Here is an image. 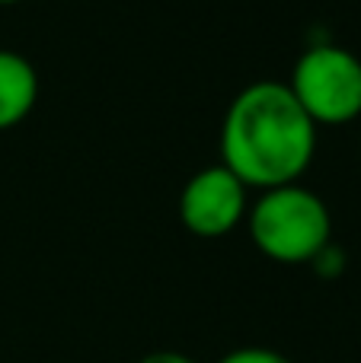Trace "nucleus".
I'll return each instance as SVG.
<instances>
[{
	"instance_id": "6",
	"label": "nucleus",
	"mask_w": 361,
	"mask_h": 363,
	"mask_svg": "<svg viewBox=\"0 0 361 363\" xmlns=\"http://www.w3.org/2000/svg\"><path fill=\"white\" fill-rule=\"evenodd\" d=\"M311 268L317 271L323 281H333V277H343V271H345V252L339 249L336 242H330V245H323V249L313 255V262H311Z\"/></svg>"
},
{
	"instance_id": "9",
	"label": "nucleus",
	"mask_w": 361,
	"mask_h": 363,
	"mask_svg": "<svg viewBox=\"0 0 361 363\" xmlns=\"http://www.w3.org/2000/svg\"><path fill=\"white\" fill-rule=\"evenodd\" d=\"M10 4H19V0H0V6H10Z\"/></svg>"
},
{
	"instance_id": "3",
	"label": "nucleus",
	"mask_w": 361,
	"mask_h": 363,
	"mask_svg": "<svg viewBox=\"0 0 361 363\" xmlns=\"http://www.w3.org/2000/svg\"><path fill=\"white\" fill-rule=\"evenodd\" d=\"M288 89L313 125H349L361 115V61L343 45H311Z\"/></svg>"
},
{
	"instance_id": "8",
	"label": "nucleus",
	"mask_w": 361,
	"mask_h": 363,
	"mask_svg": "<svg viewBox=\"0 0 361 363\" xmlns=\"http://www.w3.org/2000/svg\"><path fill=\"white\" fill-rule=\"evenodd\" d=\"M138 363H195V360L185 357V354H179V351H151L147 357H141Z\"/></svg>"
},
{
	"instance_id": "7",
	"label": "nucleus",
	"mask_w": 361,
	"mask_h": 363,
	"mask_svg": "<svg viewBox=\"0 0 361 363\" xmlns=\"http://www.w3.org/2000/svg\"><path fill=\"white\" fill-rule=\"evenodd\" d=\"M217 363H291L285 354L272 351V347H237V351L224 354Z\"/></svg>"
},
{
	"instance_id": "1",
	"label": "nucleus",
	"mask_w": 361,
	"mask_h": 363,
	"mask_svg": "<svg viewBox=\"0 0 361 363\" xmlns=\"http://www.w3.org/2000/svg\"><path fill=\"white\" fill-rule=\"evenodd\" d=\"M317 153V125L288 83L259 80L234 96L221 125V166L243 185H294Z\"/></svg>"
},
{
	"instance_id": "4",
	"label": "nucleus",
	"mask_w": 361,
	"mask_h": 363,
	"mask_svg": "<svg viewBox=\"0 0 361 363\" xmlns=\"http://www.w3.org/2000/svg\"><path fill=\"white\" fill-rule=\"evenodd\" d=\"M247 213V185L227 166H205L185 182L179 194V217L202 239L227 236Z\"/></svg>"
},
{
	"instance_id": "5",
	"label": "nucleus",
	"mask_w": 361,
	"mask_h": 363,
	"mask_svg": "<svg viewBox=\"0 0 361 363\" xmlns=\"http://www.w3.org/2000/svg\"><path fill=\"white\" fill-rule=\"evenodd\" d=\"M38 74L19 51L0 48V131L16 128L36 108Z\"/></svg>"
},
{
	"instance_id": "2",
	"label": "nucleus",
	"mask_w": 361,
	"mask_h": 363,
	"mask_svg": "<svg viewBox=\"0 0 361 363\" xmlns=\"http://www.w3.org/2000/svg\"><path fill=\"white\" fill-rule=\"evenodd\" d=\"M249 236L272 262L311 264L313 255L333 242L330 207L298 182L269 188L249 211Z\"/></svg>"
}]
</instances>
